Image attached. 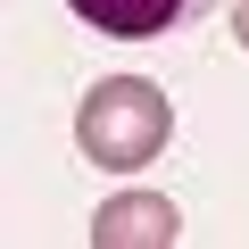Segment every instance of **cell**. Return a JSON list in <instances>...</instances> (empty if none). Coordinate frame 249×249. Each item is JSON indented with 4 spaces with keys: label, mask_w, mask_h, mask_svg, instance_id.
I'll list each match as a JSON object with an SVG mask.
<instances>
[{
    "label": "cell",
    "mask_w": 249,
    "mask_h": 249,
    "mask_svg": "<svg viewBox=\"0 0 249 249\" xmlns=\"http://www.w3.org/2000/svg\"><path fill=\"white\" fill-rule=\"evenodd\" d=\"M232 42L249 50V0H232Z\"/></svg>",
    "instance_id": "4"
},
{
    "label": "cell",
    "mask_w": 249,
    "mask_h": 249,
    "mask_svg": "<svg viewBox=\"0 0 249 249\" xmlns=\"http://www.w3.org/2000/svg\"><path fill=\"white\" fill-rule=\"evenodd\" d=\"M166 142H175V108H166V91L142 83V75H108V83H91L83 108H75V150H83L91 166H108V175L150 166Z\"/></svg>",
    "instance_id": "1"
},
{
    "label": "cell",
    "mask_w": 249,
    "mask_h": 249,
    "mask_svg": "<svg viewBox=\"0 0 249 249\" xmlns=\"http://www.w3.org/2000/svg\"><path fill=\"white\" fill-rule=\"evenodd\" d=\"M67 9H75L91 34H116V42H150V34H175L183 17H199L208 0H67Z\"/></svg>",
    "instance_id": "3"
},
{
    "label": "cell",
    "mask_w": 249,
    "mask_h": 249,
    "mask_svg": "<svg viewBox=\"0 0 249 249\" xmlns=\"http://www.w3.org/2000/svg\"><path fill=\"white\" fill-rule=\"evenodd\" d=\"M183 232V216H175V199H158V191H116L100 216H91V249H166Z\"/></svg>",
    "instance_id": "2"
}]
</instances>
